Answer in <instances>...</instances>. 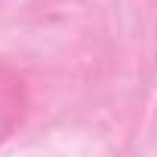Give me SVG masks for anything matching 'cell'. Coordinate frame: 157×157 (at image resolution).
<instances>
[{
	"instance_id": "cell-1",
	"label": "cell",
	"mask_w": 157,
	"mask_h": 157,
	"mask_svg": "<svg viewBox=\"0 0 157 157\" xmlns=\"http://www.w3.org/2000/svg\"><path fill=\"white\" fill-rule=\"evenodd\" d=\"M25 111H28L25 80L13 68L0 65V145L19 129V123L25 120Z\"/></svg>"
}]
</instances>
